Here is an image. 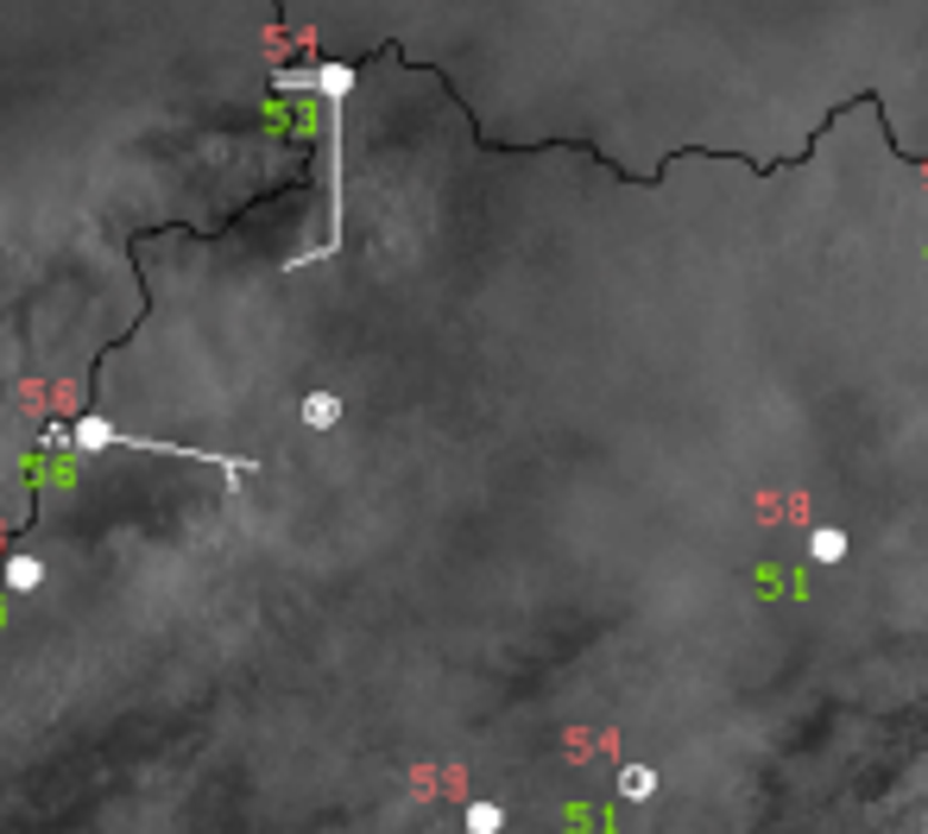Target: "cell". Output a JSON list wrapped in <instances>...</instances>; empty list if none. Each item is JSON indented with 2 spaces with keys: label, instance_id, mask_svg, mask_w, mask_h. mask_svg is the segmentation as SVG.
Returning <instances> with one entry per match:
<instances>
[{
  "label": "cell",
  "instance_id": "cell-1",
  "mask_svg": "<svg viewBox=\"0 0 928 834\" xmlns=\"http://www.w3.org/2000/svg\"><path fill=\"white\" fill-rule=\"evenodd\" d=\"M45 443L58 449H139V455H184V462H209V468H228V474H259L253 455H221V449H190V443H158V436H127L115 430L108 418H77V424H51Z\"/></svg>",
  "mask_w": 928,
  "mask_h": 834
},
{
  "label": "cell",
  "instance_id": "cell-2",
  "mask_svg": "<svg viewBox=\"0 0 928 834\" xmlns=\"http://www.w3.org/2000/svg\"><path fill=\"white\" fill-rule=\"evenodd\" d=\"M342 418H348L342 392H309V399H304V424H309V430H335Z\"/></svg>",
  "mask_w": 928,
  "mask_h": 834
},
{
  "label": "cell",
  "instance_id": "cell-3",
  "mask_svg": "<svg viewBox=\"0 0 928 834\" xmlns=\"http://www.w3.org/2000/svg\"><path fill=\"white\" fill-rule=\"evenodd\" d=\"M0 582L13 588V595H32V588H45V563L39 557H7L0 563Z\"/></svg>",
  "mask_w": 928,
  "mask_h": 834
},
{
  "label": "cell",
  "instance_id": "cell-4",
  "mask_svg": "<svg viewBox=\"0 0 928 834\" xmlns=\"http://www.w3.org/2000/svg\"><path fill=\"white\" fill-rule=\"evenodd\" d=\"M815 557H821V563H840V557H847V538H840V531H815Z\"/></svg>",
  "mask_w": 928,
  "mask_h": 834
}]
</instances>
